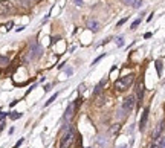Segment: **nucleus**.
Wrapping results in <instances>:
<instances>
[{
  "label": "nucleus",
  "instance_id": "nucleus-1",
  "mask_svg": "<svg viewBox=\"0 0 165 148\" xmlns=\"http://www.w3.org/2000/svg\"><path fill=\"white\" fill-rule=\"evenodd\" d=\"M75 130L72 128V127H69L64 133H63V136H61V139H60V148H70L72 147V144H74V141H75Z\"/></svg>",
  "mask_w": 165,
  "mask_h": 148
},
{
  "label": "nucleus",
  "instance_id": "nucleus-2",
  "mask_svg": "<svg viewBox=\"0 0 165 148\" xmlns=\"http://www.w3.org/2000/svg\"><path fill=\"white\" fill-rule=\"evenodd\" d=\"M133 81H135V75H133V74L125 75V76L119 78V79L115 82V89H116L118 92H125L128 87H131Z\"/></svg>",
  "mask_w": 165,
  "mask_h": 148
},
{
  "label": "nucleus",
  "instance_id": "nucleus-3",
  "mask_svg": "<svg viewBox=\"0 0 165 148\" xmlns=\"http://www.w3.org/2000/svg\"><path fill=\"white\" fill-rule=\"evenodd\" d=\"M133 107H135V96L130 95V96H127V98L123 101L121 111H124V114H127V113H130V111L133 110Z\"/></svg>",
  "mask_w": 165,
  "mask_h": 148
},
{
  "label": "nucleus",
  "instance_id": "nucleus-4",
  "mask_svg": "<svg viewBox=\"0 0 165 148\" xmlns=\"http://www.w3.org/2000/svg\"><path fill=\"white\" fill-rule=\"evenodd\" d=\"M14 11V6L9 0H0V15H8Z\"/></svg>",
  "mask_w": 165,
  "mask_h": 148
},
{
  "label": "nucleus",
  "instance_id": "nucleus-5",
  "mask_svg": "<svg viewBox=\"0 0 165 148\" xmlns=\"http://www.w3.org/2000/svg\"><path fill=\"white\" fill-rule=\"evenodd\" d=\"M41 54H43V50H41L40 46H38V44H32L31 49H29V57H28V60H37Z\"/></svg>",
  "mask_w": 165,
  "mask_h": 148
},
{
  "label": "nucleus",
  "instance_id": "nucleus-6",
  "mask_svg": "<svg viewBox=\"0 0 165 148\" xmlns=\"http://www.w3.org/2000/svg\"><path fill=\"white\" fill-rule=\"evenodd\" d=\"M164 128H165V121H161V122L156 125V128L153 130L151 138H153V139H159V138H161V134H162V131H164Z\"/></svg>",
  "mask_w": 165,
  "mask_h": 148
},
{
  "label": "nucleus",
  "instance_id": "nucleus-7",
  "mask_svg": "<svg viewBox=\"0 0 165 148\" xmlns=\"http://www.w3.org/2000/svg\"><path fill=\"white\" fill-rule=\"evenodd\" d=\"M75 113H77V106H75V102H74V104H70V106L67 107V110L64 113V121H66V122H70V119L74 118Z\"/></svg>",
  "mask_w": 165,
  "mask_h": 148
},
{
  "label": "nucleus",
  "instance_id": "nucleus-8",
  "mask_svg": "<svg viewBox=\"0 0 165 148\" xmlns=\"http://www.w3.org/2000/svg\"><path fill=\"white\" fill-rule=\"evenodd\" d=\"M144 82L142 81H139L138 82V86H136V99H138V102L141 104L142 102V99H144Z\"/></svg>",
  "mask_w": 165,
  "mask_h": 148
},
{
  "label": "nucleus",
  "instance_id": "nucleus-9",
  "mask_svg": "<svg viewBox=\"0 0 165 148\" xmlns=\"http://www.w3.org/2000/svg\"><path fill=\"white\" fill-rule=\"evenodd\" d=\"M148 107L147 109H144V113H142V116H141V122H139V128L141 130H144L145 128V125H147V119H148Z\"/></svg>",
  "mask_w": 165,
  "mask_h": 148
},
{
  "label": "nucleus",
  "instance_id": "nucleus-10",
  "mask_svg": "<svg viewBox=\"0 0 165 148\" xmlns=\"http://www.w3.org/2000/svg\"><path fill=\"white\" fill-rule=\"evenodd\" d=\"M87 28H89L90 31L96 32V31H99V23H98L96 20H89V22H87Z\"/></svg>",
  "mask_w": 165,
  "mask_h": 148
},
{
  "label": "nucleus",
  "instance_id": "nucleus-11",
  "mask_svg": "<svg viewBox=\"0 0 165 148\" xmlns=\"http://www.w3.org/2000/svg\"><path fill=\"white\" fill-rule=\"evenodd\" d=\"M119 130H121V124H115V125H112V127H110L109 133H110V136H116Z\"/></svg>",
  "mask_w": 165,
  "mask_h": 148
},
{
  "label": "nucleus",
  "instance_id": "nucleus-12",
  "mask_svg": "<svg viewBox=\"0 0 165 148\" xmlns=\"http://www.w3.org/2000/svg\"><path fill=\"white\" fill-rule=\"evenodd\" d=\"M104 84H106V79H103V81H101V82L95 87V90H93V96H95V98L101 93V90H103V86H104Z\"/></svg>",
  "mask_w": 165,
  "mask_h": 148
},
{
  "label": "nucleus",
  "instance_id": "nucleus-13",
  "mask_svg": "<svg viewBox=\"0 0 165 148\" xmlns=\"http://www.w3.org/2000/svg\"><path fill=\"white\" fill-rule=\"evenodd\" d=\"M75 148H82V138L80 133H77L75 134V145H74Z\"/></svg>",
  "mask_w": 165,
  "mask_h": 148
},
{
  "label": "nucleus",
  "instance_id": "nucleus-14",
  "mask_svg": "<svg viewBox=\"0 0 165 148\" xmlns=\"http://www.w3.org/2000/svg\"><path fill=\"white\" fill-rule=\"evenodd\" d=\"M95 142H96V145H99V147H103V148L107 147V141H106V139H104L103 136H99V138H98V139H96Z\"/></svg>",
  "mask_w": 165,
  "mask_h": 148
},
{
  "label": "nucleus",
  "instance_id": "nucleus-15",
  "mask_svg": "<svg viewBox=\"0 0 165 148\" xmlns=\"http://www.w3.org/2000/svg\"><path fill=\"white\" fill-rule=\"evenodd\" d=\"M147 148H161V141H159V139H153V141L148 144Z\"/></svg>",
  "mask_w": 165,
  "mask_h": 148
},
{
  "label": "nucleus",
  "instance_id": "nucleus-16",
  "mask_svg": "<svg viewBox=\"0 0 165 148\" xmlns=\"http://www.w3.org/2000/svg\"><path fill=\"white\" fill-rule=\"evenodd\" d=\"M8 64H9V58H8V57L0 55V67H6Z\"/></svg>",
  "mask_w": 165,
  "mask_h": 148
},
{
  "label": "nucleus",
  "instance_id": "nucleus-17",
  "mask_svg": "<svg viewBox=\"0 0 165 148\" xmlns=\"http://www.w3.org/2000/svg\"><path fill=\"white\" fill-rule=\"evenodd\" d=\"M96 99H98V101H96V106H103L104 101H106V96H104V95H99V96H96Z\"/></svg>",
  "mask_w": 165,
  "mask_h": 148
},
{
  "label": "nucleus",
  "instance_id": "nucleus-18",
  "mask_svg": "<svg viewBox=\"0 0 165 148\" xmlns=\"http://www.w3.org/2000/svg\"><path fill=\"white\" fill-rule=\"evenodd\" d=\"M139 23H141V18H136V20L131 23V26H130V28H131V31H135V29L139 26Z\"/></svg>",
  "mask_w": 165,
  "mask_h": 148
},
{
  "label": "nucleus",
  "instance_id": "nucleus-19",
  "mask_svg": "<svg viewBox=\"0 0 165 148\" xmlns=\"http://www.w3.org/2000/svg\"><path fill=\"white\" fill-rule=\"evenodd\" d=\"M57 96H58V93H55V95H52V98H49V99L46 101V104H44V107H46V106H49V104H52V102H54V101L57 99Z\"/></svg>",
  "mask_w": 165,
  "mask_h": 148
},
{
  "label": "nucleus",
  "instance_id": "nucleus-20",
  "mask_svg": "<svg viewBox=\"0 0 165 148\" xmlns=\"http://www.w3.org/2000/svg\"><path fill=\"white\" fill-rule=\"evenodd\" d=\"M116 44L121 47V46H124V37H116Z\"/></svg>",
  "mask_w": 165,
  "mask_h": 148
},
{
  "label": "nucleus",
  "instance_id": "nucleus-21",
  "mask_svg": "<svg viewBox=\"0 0 165 148\" xmlns=\"http://www.w3.org/2000/svg\"><path fill=\"white\" fill-rule=\"evenodd\" d=\"M156 69H158V74L161 75V72H162V63L161 61H156Z\"/></svg>",
  "mask_w": 165,
  "mask_h": 148
},
{
  "label": "nucleus",
  "instance_id": "nucleus-22",
  "mask_svg": "<svg viewBox=\"0 0 165 148\" xmlns=\"http://www.w3.org/2000/svg\"><path fill=\"white\" fill-rule=\"evenodd\" d=\"M9 116H11V119H18L22 114H20V113H11Z\"/></svg>",
  "mask_w": 165,
  "mask_h": 148
},
{
  "label": "nucleus",
  "instance_id": "nucleus-23",
  "mask_svg": "<svg viewBox=\"0 0 165 148\" xmlns=\"http://www.w3.org/2000/svg\"><path fill=\"white\" fill-rule=\"evenodd\" d=\"M141 5H142V0H136V2L133 3V6H135V8H139Z\"/></svg>",
  "mask_w": 165,
  "mask_h": 148
},
{
  "label": "nucleus",
  "instance_id": "nucleus-24",
  "mask_svg": "<svg viewBox=\"0 0 165 148\" xmlns=\"http://www.w3.org/2000/svg\"><path fill=\"white\" fill-rule=\"evenodd\" d=\"M135 2H136V0H123L124 5H133Z\"/></svg>",
  "mask_w": 165,
  "mask_h": 148
},
{
  "label": "nucleus",
  "instance_id": "nucleus-25",
  "mask_svg": "<svg viewBox=\"0 0 165 148\" xmlns=\"http://www.w3.org/2000/svg\"><path fill=\"white\" fill-rule=\"evenodd\" d=\"M125 22H127V18H123V20H119L116 26H123V25H124V23H125Z\"/></svg>",
  "mask_w": 165,
  "mask_h": 148
},
{
  "label": "nucleus",
  "instance_id": "nucleus-26",
  "mask_svg": "<svg viewBox=\"0 0 165 148\" xmlns=\"http://www.w3.org/2000/svg\"><path fill=\"white\" fill-rule=\"evenodd\" d=\"M12 26H14V23H12V22H9V23L6 25V31H9V29H11Z\"/></svg>",
  "mask_w": 165,
  "mask_h": 148
},
{
  "label": "nucleus",
  "instance_id": "nucleus-27",
  "mask_svg": "<svg viewBox=\"0 0 165 148\" xmlns=\"http://www.w3.org/2000/svg\"><path fill=\"white\" fill-rule=\"evenodd\" d=\"M161 148H165V136L162 138V141H161Z\"/></svg>",
  "mask_w": 165,
  "mask_h": 148
},
{
  "label": "nucleus",
  "instance_id": "nucleus-28",
  "mask_svg": "<svg viewBox=\"0 0 165 148\" xmlns=\"http://www.w3.org/2000/svg\"><path fill=\"white\" fill-rule=\"evenodd\" d=\"M75 5H77V6H81V5H82V0H75Z\"/></svg>",
  "mask_w": 165,
  "mask_h": 148
},
{
  "label": "nucleus",
  "instance_id": "nucleus-29",
  "mask_svg": "<svg viewBox=\"0 0 165 148\" xmlns=\"http://www.w3.org/2000/svg\"><path fill=\"white\" fill-rule=\"evenodd\" d=\"M3 127H5V121L2 119V121H0V130H3Z\"/></svg>",
  "mask_w": 165,
  "mask_h": 148
},
{
  "label": "nucleus",
  "instance_id": "nucleus-30",
  "mask_svg": "<svg viewBox=\"0 0 165 148\" xmlns=\"http://www.w3.org/2000/svg\"><path fill=\"white\" fill-rule=\"evenodd\" d=\"M44 90H46V92H49V90H50V86H49V84H47V86H44Z\"/></svg>",
  "mask_w": 165,
  "mask_h": 148
},
{
  "label": "nucleus",
  "instance_id": "nucleus-31",
  "mask_svg": "<svg viewBox=\"0 0 165 148\" xmlns=\"http://www.w3.org/2000/svg\"><path fill=\"white\" fill-rule=\"evenodd\" d=\"M3 118H5V113H3V111L0 110V121H2V119H3Z\"/></svg>",
  "mask_w": 165,
  "mask_h": 148
},
{
  "label": "nucleus",
  "instance_id": "nucleus-32",
  "mask_svg": "<svg viewBox=\"0 0 165 148\" xmlns=\"http://www.w3.org/2000/svg\"><path fill=\"white\" fill-rule=\"evenodd\" d=\"M116 148H127V145H121V147H116Z\"/></svg>",
  "mask_w": 165,
  "mask_h": 148
}]
</instances>
